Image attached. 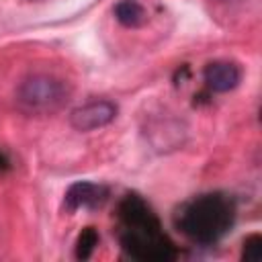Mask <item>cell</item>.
I'll list each match as a JSON object with an SVG mask.
<instances>
[{"label":"cell","instance_id":"cell-4","mask_svg":"<svg viewBox=\"0 0 262 262\" xmlns=\"http://www.w3.org/2000/svg\"><path fill=\"white\" fill-rule=\"evenodd\" d=\"M117 113H119V106L113 100H106V98L90 100L82 106H76L70 113V125L76 131H82V133L96 131V129H102V127L111 125L115 121Z\"/></svg>","mask_w":262,"mask_h":262},{"label":"cell","instance_id":"cell-9","mask_svg":"<svg viewBox=\"0 0 262 262\" xmlns=\"http://www.w3.org/2000/svg\"><path fill=\"white\" fill-rule=\"evenodd\" d=\"M242 260H246V262H260L262 260V235L260 233H252L244 239Z\"/></svg>","mask_w":262,"mask_h":262},{"label":"cell","instance_id":"cell-2","mask_svg":"<svg viewBox=\"0 0 262 262\" xmlns=\"http://www.w3.org/2000/svg\"><path fill=\"white\" fill-rule=\"evenodd\" d=\"M237 207L231 194L213 190L192 196L174 213L176 229L199 246H215L235 223Z\"/></svg>","mask_w":262,"mask_h":262},{"label":"cell","instance_id":"cell-5","mask_svg":"<svg viewBox=\"0 0 262 262\" xmlns=\"http://www.w3.org/2000/svg\"><path fill=\"white\" fill-rule=\"evenodd\" d=\"M108 199V188L98 182L90 180H78L70 184V188L63 194V207L66 211L74 213L78 209H98L106 203Z\"/></svg>","mask_w":262,"mask_h":262},{"label":"cell","instance_id":"cell-10","mask_svg":"<svg viewBox=\"0 0 262 262\" xmlns=\"http://www.w3.org/2000/svg\"><path fill=\"white\" fill-rule=\"evenodd\" d=\"M4 168H8V160L4 154H0V170H4Z\"/></svg>","mask_w":262,"mask_h":262},{"label":"cell","instance_id":"cell-7","mask_svg":"<svg viewBox=\"0 0 262 262\" xmlns=\"http://www.w3.org/2000/svg\"><path fill=\"white\" fill-rule=\"evenodd\" d=\"M113 14L117 23H121L127 29H137L147 23V10L139 0H119L113 8Z\"/></svg>","mask_w":262,"mask_h":262},{"label":"cell","instance_id":"cell-6","mask_svg":"<svg viewBox=\"0 0 262 262\" xmlns=\"http://www.w3.org/2000/svg\"><path fill=\"white\" fill-rule=\"evenodd\" d=\"M203 80L205 86L211 92H229L233 88L239 86L242 82V68L235 61H227V59H217L205 66L203 70Z\"/></svg>","mask_w":262,"mask_h":262},{"label":"cell","instance_id":"cell-8","mask_svg":"<svg viewBox=\"0 0 262 262\" xmlns=\"http://www.w3.org/2000/svg\"><path fill=\"white\" fill-rule=\"evenodd\" d=\"M96 246H98V231L94 227H84L76 239L74 254L78 260H88L92 256V252L96 250Z\"/></svg>","mask_w":262,"mask_h":262},{"label":"cell","instance_id":"cell-1","mask_svg":"<svg viewBox=\"0 0 262 262\" xmlns=\"http://www.w3.org/2000/svg\"><path fill=\"white\" fill-rule=\"evenodd\" d=\"M117 223L121 250L129 258L139 262H170L178 256V250L164 231L160 217L141 194L127 192L119 201Z\"/></svg>","mask_w":262,"mask_h":262},{"label":"cell","instance_id":"cell-3","mask_svg":"<svg viewBox=\"0 0 262 262\" xmlns=\"http://www.w3.org/2000/svg\"><path fill=\"white\" fill-rule=\"evenodd\" d=\"M70 86L53 74H31L16 86L14 100L25 115H53L66 106Z\"/></svg>","mask_w":262,"mask_h":262}]
</instances>
